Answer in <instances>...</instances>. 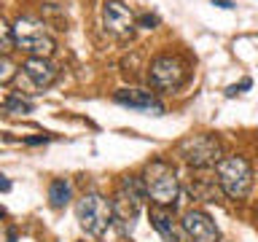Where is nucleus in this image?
Listing matches in <instances>:
<instances>
[{
    "instance_id": "nucleus-1",
    "label": "nucleus",
    "mask_w": 258,
    "mask_h": 242,
    "mask_svg": "<svg viewBox=\"0 0 258 242\" xmlns=\"http://www.w3.org/2000/svg\"><path fill=\"white\" fill-rule=\"evenodd\" d=\"M143 189L145 197L153 199L159 207H175L180 197V180H177L175 167L164 159H153L143 169Z\"/></svg>"
},
{
    "instance_id": "nucleus-2",
    "label": "nucleus",
    "mask_w": 258,
    "mask_h": 242,
    "mask_svg": "<svg viewBox=\"0 0 258 242\" xmlns=\"http://www.w3.org/2000/svg\"><path fill=\"white\" fill-rule=\"evenodd\" d=\"M143 199H145V189H143V177L126 175L121 177L116 197H113V223L121 229V234H132L135 221L143 210Z\"/></svg>"
},
{
    "instance_id": "nucleus-3",
    "label": "nucleus",
    "mask_w": 258,
    "mask_h": 242,
    "mask_svg": "<svg viewBox=\"0 0 258 242\" xmlns=\"http://www.w3.org/2000/svg\"><path fill=\"white\" fill-rule=\"evenodd\" d=\"M218 172V186L229 199H245L253 189V167L245 156H223L215 164Z\"/></svg>"
},
{
    "instance_id": "nucleus-4",
    "label": "nucleus",
    "mask_w": 258,
    "mask_h": 242,
    "mask_svg": "<svg viewBox=\"0 0 258 242\" xmlns=\"http://www.w3.org/2000/svg\"><path fill=\"white\" fill-rule=\"evenodd\" d=\"M76 215H78L81 229H84L89 237L100 239V237H105L108 226L113 223V205L102 197V194L86 191L76 205Z\"/></svg>"
},
{
    "instance_id": "nucleus-5",
    "label": "nucleus",
    "mask_w": 258,
    "mask_h": 242,
    "mask_svg": "<svg viewBox=\"0 0 258 242\" xmlns=\"http://www.w3.org/2000/svg\"><path fill=\"white\" fill-rule=\"evenodd\" d=\"M177 153L188 167L205 169V167H215L223 159V145L215 135H188L185 140L177 143Z\"/></svg>"
},
{
    "instance_id": "nucleus-6",
    "label": "nucleus",
    "mask_w": 258,
    "mask_h": 242,
    "mask_svg": "<svg viewBox=\"0 0 258 242\" xmlns=\"http://www.w3.org/2000/svg\"><path fill=\"white\" fill-rule=\"evenodd\" d=\"M14 43L22 48V51H27L32 56H40V59H46V56L54 54V38L48 35L43 30V24L27 19V16H22V19L14 22Z\"/></svg>"
},
{
    "instance_id": "nucleus-7",
    "label": "nucleus",
    "mask_w": 258,
    "mask_h": 242,
    "mask_svg": "<svg viewBox=\"0 0 258 242\" xmlns=\"http://www.w3.org/2000/svg\"><path fill=\"white\" fill-rule=\"evenodd\" d=\"M148 81L153 89L161 92H177L185 84V65L172 54H161L151 62L148 68Z\"/></svg>"
},
{
    "instance_id": "nucleus-8",
    "label": "nucleus",
    "mask_w": 258,
    "mask_h": 242,
    "mask_svg": "<svg viewBox=\"0 0 258 242\" xmlns=\"http://www.w3.org/2000/svg\"><path fill=\"white\" fill-rule=\"evenodd\" d=\"M113 100L124 108H132L137 113H148V116H164V102L159 100L151 89H118Z\"/></svg>"
},
{
    "instance_id": "nucleus-9",
    "label": "nucleus",
    "mask_w": 258,
    "mask_h": 242,
    "mask_svg": "<svg viewBox=\"0 0 258 242\" xmlns=\"http://www.w3.org/2000/svg\"><path fill=\"white\" fill-rule=\"evenodd\" d=\"M102 22H105V30L113 32L116 38H129L137 27L132 11L121 3V0H105L102 6Z\"/></svg>"
},
{
    "instance_id": "nucleus-10",
    "label": "nucleus",
    "mask_w": 258,
    "mask_h": 242,
    "mask_svg": "<svg viewBox=\"0 0 258 242\" xmlns=\"http://www.w3.org/2000/svg\"><path fill=\"white\" fill-rule=\"evenodd\" d=\"M180 226H183L185 237L191 242H218L221 239V231H218L215 221L205 213V210H188V213L183 215Z\"/></svg>"
},
{
    "instance_id": "nucleus-11",
    "label": "nucleus",
    "mask_w": 258,
    "mask_h": 242,
    "mask_svg": "<svg viewBox=\"0 0 258 242\" xmlns=\"http://www.w3.org/2000/svg\"><path fill=\"white\" fill-rule=\"evenodd\" d=\"M22 70H24V76L32 81V86H38V89L54 86L56 76H59V70H56L48 59H40V56H32V59H27Z\"/></svg>"
},
{
    "instance_id": "nucleus-12",
    "label": "nucleus",
    "mask_w": 258,
    "mask_h": 242,
    "mask_svg": "<svg viewBox=\"0 0 258 242\" xmlns=\"http://www.w3.org/2000/svg\"><path fill=\"white\" fill-rule=\"evenodd\" d=\"M151 223L153 229H156L161 237H164V242H183V226H177L172 221V215H169V207H153L151 210Z\"/></svg>"
},
{
    "instance_id": "nucleus-13",
    "label": "nucleus",
    "mask_w": 258,
    "mask_h": 242,
    "mask_svg": "<svg viewBox=\"0 0 258 242\" xmlns=\"http://www.w3.org/2000/svg\"><path fill=\"white\" fill-rule=\"evenodd\" d=\"M48 202H51V207H64L70 202V183L68 180H51V186H48Z\"/></svg>"
},
{
    "instance_id": "nucleus-14",
    "label": "nucleus",
    "mask_w": 258,
    "mask_h": 242,
    "mask_svg": "<svg viewBox=\"0 0 258 242\" xmlns=\"http://www.w3.org/2000/svg\"><path fill=\"white\" fill-rule=\"evenodd\" d=\"M6 110L8 113H32V102L30 100H22L19 94H8V100H6Z\"/></svg>"
},
{
    "instance_id": "nucleus-15",
    "label": "nucleus",
    "mask_w": 258,
    "mask_h": 242,
    "mask_svg": "<svg viewBox=\"0 0 258 242\" xmlns=\"http://www.w3.org/2000/svg\"><path fill=\"white\" fill-rule=\"evenodd\" d=\"M16 43H14V27H8V22L0 16V54L11 51Z\"/></svg>"
},
{
    "instance_id": "nucleus-16",
    "label": "nucleus",
    "mask_w": 258,
    "mask_h": 242,
    "mask_svg": "<svg viewBox=\"0 0 258 242\" xmlns=\"http://www.w3.org/2000/svg\"><path fill=\"white\" fill-rule=\"evenodd\" d=\"M14 76H16V65L8 59V56H0V84L11 81Z\"/></svg>"
},
{
    "instance_id": "nucleus-17",
    "label": "nucleus",
    "mask_w": 258,
    "mask_h": 242,
    "mask_svg": "<svg viewBox=\"0 0 258 242\" xmlns=\"http://www.w3.org/2000/svg\"><path fill=\"white\" fill-rule=\"evenodd\" d=\"M137 24H140V27H145V30H153V27L159 24V16L145 14V16H140V19H137Z\"/></svg>"
},
{
    "instance_id": "nucleus-18",
    "label": "nucleus",
    "mask_w": 258,
    "mask_h": 242,
    "mask_svg": "<svg viewBox=\"0 0 258 242\" xmlns=\"http://www.w3.org/2000/svg\"><path fill=\"white\" fill-rule=\"evenodd\" d=\"M250 86H253V81H250V78H245L239 86H229V89H226V94H229V97H234V94H239L242 89H250Z\"/></svg>"
},
{
    "instance_id": "nucleus-19",
    "label": "nucleus",
    "mask_w": 258,
    "mask_h": 242,
    "mask_svg": "<svg viewBox=\"0 0 258 242\" xmlns=\"http://www.w3.org/2000/svg\"><path fill=\"white\" fill-rule=\"evenodd\" d=\"M213 6H218V8H226V11H231V8H234L231 0H213Z\"/></svg>"
},
{
    "instance_id": "nucleus-20",
    "label": "nucleus",
    "mask_w": 258,
    "mask_h": 242,
    "mask_svg": "<svg viewBox=\"0 0 258 242\" xmlns=\"http://www.w3.org/2000/svg\"><path fill=\"white\" fill-rule=\"evenodd\" d=\"M8 189H11V183L6 180V175H0V191H8Z\"/></svg>"
},
{
    "instance_id": "nucleus-21",
    "label": "nucleus",
    "mask_w": 258,
    "mask_h": 242,
    "mask_svg": "<svg viewBox=\"0 0 258 242\" xmlns=\"http://www.w3.org/2000/svg\"><path fill=\"white\" fill-rule=\"evenodd\" d=\"M3 215H6V210H3V207H0V218H3Z\"/></svg>"
},
{
    "instance_id": "nucleus-22",
    "label": "nucleus",
    "mask_w": 258,
    "mask_h": 242,
    "mask_svg": "<svg viewBox=\"0 0 258 242\" xmlns=\"http://www.w3.org/2000/svg\"><path fill=\"white\" fill-rule=\"evenodd\" d=\"M255 218H258V215H255Z\"/></svg>"
}]
</instances>
